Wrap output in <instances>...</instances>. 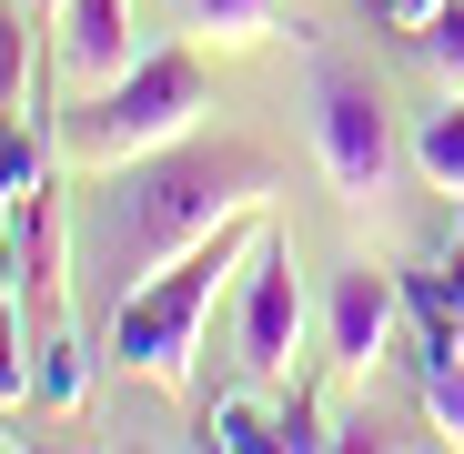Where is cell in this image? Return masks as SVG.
<instances>
[{
    "label": "cell",
    "mask_w": 464,
    "mask_h": 454,
    "mask_svg": "<svg viewBox=\"0 0 464 454\" xmlns=\"http://www.w3.org/2000/svg\"><path fill=\"white\" fill-rule=\"evenodd\" d=\"M51 11H61V71H71V92H111L121 71L141 61L131 0H51Z\"/></svg>",
    "instance_id": "8992f818"
},
{
    "label": "cell",
    "mask_w": 464,
    "mask_h": 454,
    "mask_svg": "<svg viewBox=\"0 0 464 454\" xmlns=\"http://www.w3.org/2000/svg\"><path fill=\"white\" fill-rule=\"evenodd\" d=\"M273 162L243 141H172V151H131L111 162V182L82 212V253L92 273H111L121 293L151 283L172 253H192L202 233H222L232 212H263Z\"/></svg>",
    "instance_id": "6da1fadb"
},
{
    "label": "cell",
    "mask_w": 464,
    "mask_h": 454,
    "mask_svg": "<svg viewBox=\"0 0 464 454\" xmlns=\"http://www.w3.org/2000/svg\"><path fill=\"white\" fill-rule=\"evenodd\" d=\"M424 61H434V71H454V82H464V0H444V11L424 21Z\"/></svg>",
    "instance_id": "2e32d148"
},
{
    "label": "cell",
    "mask_w": 464,
    "mask_h": 454,
    "mask_svg": "<svg viewBox=\"0 0 464 454\" xmlns=\"http://www.w3.org/2000/svg\"><path fill=\"white\" fill-rule=\"evenodd\" d=\"M293 353H303V283H293V243L263 222L243 263V363L253 384H293Z\"/></svg>",
    "instance_id": "5b68a950"
},
{
    "label": "cell",
    "mask_w": 464,
    "mask_h": 454,
    "mask_svg": "<svg viewBox=\"0 0 464 454\" xmlns=\"http://www.w3.org/2000/svg\"><path fill=\"white\" fill-rule=\"evenodd\" d=\"M182 31L253 51V41H273V31H283V0H182Z\"/></svg>",
    "instance_id": "30bf717a"
},
{
    "label": "cell",
    "mask_w": 464,
    "mask_h": 454,
    "mask_svg": "<svg viewBox=\"0 0 464 454\" xmlns=\"http://www.w3.org/2000/svg\"><path fill=\"white\" fill-rule=\"evenodd\" d=\"M314 141H324V172H334V192L353 212L383 202V182H394V121H383L373 82H353L343 61L314 71Z\"/></svg>",
    "instance_id": "277c9868"
},
{
    "label": "cell",
    "mask_w": 464,
    "mask_h": 454,
    "mask_svg": "<svg viewBox=\"0 0 464 454\" xmlns=\"http://www.w3.org/2000/svg\"><path fill=\"white\" fill-rule=\"evenodd\" d=\"M414 384H424L434 434H454V444H464V343H414Z\"/></svg>",
    "instance_id": "8fae6325"
},
{
    "label": "cell",
    "mask_w": 464,
    "mask_h": 454,
    "mask_svg": "<svg viewBox=\"0 0 464 454\" xmlns=\"http://www.w3.org/2000/svg\"><path fill=\"white\" fill-rule=\"evenodd\" d=\"M253 243H263V212H232L222 233H202L192 253H172L151 283H131L111 303V363L182 394L192 384V353H202V324H212V293L253 263Z\"/></svg>",
    "instance_id": "7a4b0ae2"
},
{
    "label": "cell",
    "mask_w": 464,
    "mask_h": 454,
    "mask_svg": "<svg viewBox=\"0 0 464 454\" xmlns=\"http://www.w3.org/2000/svg\"><path fill=\"white\" fill-rule=\"evenodd\" d=\"M202 444H222V454H283V414H263L253 394H212L202 404Z\"/></svg>",
    "instance_id": "9c48e42d"
},
{
    "label": "cell",
    "mask_w": 464,
    "mask_h": 454,
    "mask_svg": "<svg viewBox=\"0 0 464 454\" xmlns=\"http://www.w3.org/2000/svg\"><path fill=\"white\" fill-rule=\"evenodd\" d=\"M373 11H383V21H394V31H424V21L444 11V0H373Z\"/></svg>",
    "instance_id": "ac0fdd59"
},
{
    "label": "cell",
    "mask_w": 464,
    "mask_h": 454,
    "mask_svg": "<svg viewBox=\"0 0 464 454\" xmlns=\"http://www.w3.org/2000/svg\"><path fill=\"white\" fill-rule=\"evenodd\" d=\"M0 404H31V314L0 293Z\"/></svg>",
    "instance_id": "5bb4252c"
},
{
    "label": "cell",
    "mask_w": 464,
    "mask_h": 454,
    "mask_svg": "<svg viewBox=\"0 0 464 454\" xmlns=\"http://www.w3.org/2000/svg\"><path fill=\"white\" fill-rule=\"evenodd\" d=\"M202 111H212L202 61H192L182 41H151L111 92H82V111H71V151L111 172V162H131V151H172V141H192Z\"/></svg>",
    "instance_id": "3957f363"
},
{
    "label": "cell",
    "mask_w": 464,
    "mask_h": 454,
    "mask_svg": "<svg viewBox=\"0 0 464 454\" xmlns=\"http://www.w3.org/2000/svg\"><path fill=\"white\" fill-rule=\"evenodd\" d=\"M41 182H51V172H41V141L0 111V212H21V192H41Z\"/></svg>",
    "instance_id": "4fadbf2b"
},
{
    "label": "cell",
    "mask_w": 464,
    "mask_h": 454,
    "mask_svg": "<svg viewBox=\"0 0 464 454\" xmlns=\"http://www.w3.org/2000/svg\"><path fill=\"white\" fill-rule=\"evenodd\" d=\"M0 414H11V404H0Z\"/></svg>",
    "instance_id": "ffe728a7"
},
{
    "label": "cell",
    "mask_w": 464,
    "mask_h": 454,
    "mask_svg": "<svg viewBox=\"0 0 464 454\" xmlns=\"http://www.w3.org/2000/svg\"><path fill=\"white\" fill-rule=\"evenodd\" d=\"M394 303H404L394 273H373V263H343L334 273V363L343 373H373L383 363V343H394Z\"/></svg>",
    "instance_id": "52a82bcc"
},
{
    "label": "cell",
    "mask_w": 464,
    "mask_h": 454,
    "mask_svg": "<svg viewBox=\"0 0 464 454\" xmlns=\"http://www.w3.org/2000/svg\"><path fill=\"white\" fill-rule=\"evenodd\" d=\"M314 444H334V434H324V414H314V394L293 384V404H283V454H314Z\"/></svg>",
    "instance_id": "e0dca14e"
},
{
    "label": "cell",
    "mask_w": 464,
    "mask_h": 454,
    "mask_svg": "<svg viewBox=\"0 0 464 454\" xmlns=\"http://www.w3.org/2000/svg\"><path fill=\"white\" fill-rule=\"evenodd\" d=\"M414 172H424L434 192H464V101L424 111V131H414Z\"/></svg>",
    "instance_id": "7c38bea8"
},
{
    "label": "cell",
    "mask_w": 464,
    "mask_h": 454,
    "mask_svg": "<svg viewBox=\"0 0 464 454\" xmlns=\"http://www.w3.org/2000/svg\"><path fill=\"white\" fill-rule=\"evenodd\" d=\"M82 353H92V343L71 333V324L31 343V404H41V414H71V404L92 394V363H82Z\"/></svg>",
    "instance_id": "ba28073f"
},
{
    "label": "cell",
    "mask_w": 464,
    "mask_h": 454,
    "mask_svg": "<svg viewBox=\"0 0 464 454\" xmlns=\"http://www.w3.org/2000/svg\"><path fill=\"white\" fill-rule=\"evenodd\" d=\"M31 82V31H21V0H0V111H21Z\"/></svg>",
    "instance_id": "9a60e30c"
},
{
    "label": "cell",
    "mask_w": 464,
    "mask_h": 454,
    "mask_svg": "<svg viewBox=\"0 0 464 454\" xmlns=\"http://www.w3.org/2000/svg\"><path fill=\"white\" fill-rule=\"evenodd\" d=\"M454 283H464V212H454Z\"/></svg>",
    "instance_id": "d6986e66"
}]
</instances>
